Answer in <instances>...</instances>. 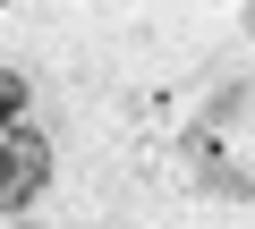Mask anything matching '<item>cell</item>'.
I'll return each instance as SVG.
<instances>
[{
	"label": "cell",
	"instance_id": "3",
	"mask_svg": "<svg viewBox=\"0 0 255 229\" xmlns=\"http://www.w3.org/2000/svg\"><path fill=\"white\" fill-rule=\"evenodd\" d=\"M0 9H9V0H0Z\"/></svg>",
	"mask_w": 255,
	"mask_h": 229
},
{
	"label": "cell",
	"instance_id": "1",
	"mask_svg": "<svg viewBox=\"0 0 255 229\" xmlns=\"http://www.w3.org/2000/svg\"><path fill=\"white\" fill-rule=\"evenodd\" d=\"M43 187H51V145L34 136V119H9L0 128V212H26Z\"/></svg>",
	"mask_w": 255,
	"mask_h": 229
},
{
	"label": "cell",
	"instance_id": "2",
	"mask_svg": "<svg viewBox=\"0 0 255 229\" xmlns=\"http://www.w3.org/2000/svg\"><path fill=\"white\" fill-rule=\"evenodd\" d=\"M9 119H26V76L0 68V128H9Z\"/></svg>",
	"mask_w": 255,
	"mask_h": 229
}]
</instances>
